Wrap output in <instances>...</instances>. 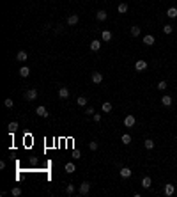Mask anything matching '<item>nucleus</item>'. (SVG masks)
Here are the masks:
<instances>
[{"instance_id":"nucleus-1","label":"nucleus","mask_w":177,"mask_h":197,"mask_svg":"<svg viewBox=\"0 0 177 197\" xmlns=\"http://www.w3.org/2000/svg\"><path fill=\"white\" fill-rule=\"evenodd\" d=\"M37 96H39L37 89H28V91L25 92V100H27V101H34V100H37Z\"/></svg>"},{"instance_id":"nucleus-2","label":"nucleus","mask_w":177,"mask_h":197,"mask_svg":"<svg viewBox=\"0 0 177 197\" xmlns=\"http://www.w3.org/2000/svg\"><path fill=\"white\" fill-rule=\"evenodd\" d=\"M135 123H137V119H135L133 114H128V116L124 117V126H126V128H133Z\"/></svg>"},{"instance_id":"nucleus-3","label":"nucleus","mask_w":177,"mask_h":197,"mask_svg":"<svg viewBox=\"0 0 177 197\" xmlns=\"http://www.w3.org/2000/svg\"><path fill=\"white\" fill-rule=\"evenodd\" d=\"M78 192H80V195H87V194L90 192V183H89V181H83V183L80 185V190H78Z\"/></svg>"},{"instance_id":"nucleus-4","label":"nucleus","mask_w":177,"mask_h":197,"mask_svg":"<svg viewBox=\"0 0 177 197\" xmlns=\"http://www.w3.org/2000/svg\"><path fill=\"white\" fill-rule=\"evenodd\" d=\"M163 194H165L166 197L174 195V194H175V186H174V185H170V183H168V185H165V188H163Z\"/></svg>"},{"instance_id":"nucleus-5","label":"nucleus","mask_w":177,"mask_h":197,"mask_svg":"<svg viewBox=\"0 0 177 197\" xmlns=\"http://www.w3.org/2000/svg\"><path fill=\"white\" fill-rule=\"evenodd\" d=\"M135 69H137V71H145V69H147V62H145V60H137V62H135Z\"/></svg>"},{"instance_id":"nucleus-6","label":"nucleus","mask_w":177,"mask_h":197,"mask_svg":"<svg viewBox=\"0 0 177 197\" xmlns=\"http://www.w3.org/2000/svg\"><path fill=\"white\" fill-rule=\"evenodd\" d=\"M36 114L39 117H48L50 114H48V110H46V107H43V105H39L37 108H36Z\"/></svg>"},{"instance_id":"nucleus-7","label":"nucleus","mask_w":177,"mask_h":197,"mask_svg":"<svg viewBox=\"0 0 177 197\" xmlns=\"http://www.w3.org/2000/svg\"><path fill=\"white\" fill-rule=\"evenodd\" d=\"M90 80L94 82V84H101V82H103V75L99 73V71H94V73L90 75Z\"/></svg>"},{"instance_id":"nucleus-8","label":"nucleus","mask_w":177,"mask_h":197,"mask_svg":"<svg viewBox=\"0 0 177 197\" xmlns=\"http://www.w3.org/2000/svg\"><path fill=\"white\" fill-rule=\"evenodd\" d=\"M119 174H120V178H124V179H128V178H131V169H128V167H122L120 171H119Z\"/></svg>"},{"instance_id":"nucleus-9","label":"nucleus","mask_w":177,"mask_h":197,"mask_svg":"<svg viewBox=\"0 0 177 197\" xmlns=\"http://www.w3.org/2000/svg\"><path fill=\"white\" fill-rule=\"evenodd\" d=\"M143 43L147 45V46H152V45L156 43V37H154L152 34H147V36H143Z\"/></svg>"},{"instance_id":"nucleus-10","label":"nucleus","mask_w":177,"mask_h":197,"mask_svg":"<svg viewBox=\"0 0 177 197\" xmlns=\"http://www.w3.org/2000/svg\"><path fill=\"white\" fill-rule=\"evenodd\" d=\"M59 98H60V100L69 98V89H67V87H60V89H59Z\"/></svg>"},{"instance_id":"nucleus-11","label":"nucleus","mask_w":177,"mask_h":197,"mask_svg":"<svg viewBox=\"0 0 177 197\" xmlns=\"http://www.w3.org/2000/svg\"><path fill=\"white\" fill-rule=\"evenodd\" d=\"M27 59H28V55H27L25 50H20L18 53H16V60H20V62H25Z\"/></svg>"},{"instance_id":"nucleus-12","label":"nucleus","mask_w":177,"mask_h":197,"mask_svg":"<svg viewBox=\"0 0 177 197\" xmlns=\"http://www.w3.org/2000/svg\"><path fill=\"white\" fill-rule=\"evenodd\" d=\"M106 18H108V13H106V11H103V9L96 13V20H98V22H105Z\"/></svg>"},{"instance_id":"nucleus-13","label":"nucleus","mask_w":177,"mask_h":197,"mask_svg":"<svg viewBox=\"0 0 177 197\" xmlns=\"http://www.w3.org/2000/svg\"><path fill=\"white\" fill-rule=\"evenodd\" d=\"M78 20H80L78 14H69V16H67V25H76Z\"/></svg>"},{"instance_id":"nucleus-14","label":"nucleus","mask_w":177,"mask_h":197,"mask_svg":"<svg viewBox=\"0 0 177 197\" xmlns=\"http://www.w3.org/2000/svg\"><path fill=\"white\" fill-rule=\"evenodd\" d=\"M142 186H143V188H147V190H149L151 186H152V179L149 178V176H145V178L142 179Z\"/></svg>"},{"instance_id":"nucleus-15","label":"nucleus","mask_w":177,"mask_h":197,"mask_svg":"<svg viewBox=\"0 0 177 197\" xmlns=\"http://www.w3.org/2000/svg\"><path fill=\"white\" fill-rule=\"evenodd\" d=\"M64 169H66V172H67V174H73V172H75V171H76V165H75V163H73V162H67Z\"/></svg>"},{"instance_id":"nucleus-16","label":"nucleus","mask_w":177,"mask_h":197,"mask_svg":"<svg viewBox=\"0 0 177 197\" xmlns=\"http://www.w3.org/2000/svg\"><path fill=\"white\" fill-rule=\"evenodd\" d=\"M161 105H163V107H170V105H172V98H170L168 94H165V96L161 98Z\"/></svg>"},{"instance_id":"nucleus-17","label":"nucleus","mask_w":177,"mask_h":197,"mask_svg":"<svg viewBox=\"0 0 177 197\" xmlns=\"http://www.w3.org/2000/svg\"><path fill=\"white\" fill-rule=\"evenodd\" d=\"M140 32H142V28H140V27H137V25L131 27V30H129V34H131L133 37H138V36H140Z\"/></svg>"},{"instance_id":"nucleus-18","label":"nucleus","mask_w":177,"mask_h":197,"mask_svg":"<svg viewBox=\"0 0 177 197\" xmlns=\"http://www.w3.org/2000/svg\"><path fill=\"white\" fill-rule=\"evenodd\" d=\"M128 9H129V7H128V4H126V2H122V4H119L117 11H119L120 14H126V13H128Z\"/></svg>"},{"instance_id":"nucleus-19","label":"nucleus","mask_w":177,"mask_h":197,"mask_svg":"<svg viewBox=\"0 0 177 197\" xmlns=\"http://www.w3.org/2000/svg\"><path fill=\"white\" fill-rule=\"evenodd\" d=\"M101 39L105 41V43H106V41H110L112 39V32H110V30H103V32H101Z\"/></svg>"},{"instance_id":"nucleus-20","label":"nucleus","mask_w":177,"mask_h":197,"mask_svg":"<svg viewBox=\"0 0 177 197\" xmlns=\"http://www.w3.org/2000/svg\"><path fill=\"white\" fill-rule=\"evenodd\" d=\"M99 48H101V41L94 39V41H92V43H90V50H92V51H98Z\"/></svg>"},{"instance_id":"nucleus-21","label":"nucleus","mask_w":177,"mask_h":197,"mask_svg":"<svg viewBox=\"0 0 177 197\" xmlns=\"http://www.w3.org/2000/svg\"><path fill=\"white\" fill-rule=\"evenodd\" d=\"M30 75V69L27 68V66H22V68H20V76H23V78H27Z\"/></svg>"},{"instance_id":"nucleus-22","label":"nucleus","mask_w":177,"mask_h":197,"mask_svg":"<svg viewBox=\"0 0 177 197\" xmlns=\"http://www.w3.org/2000/svg\"><path fill=\"white\" fill-rule=\"evenodd\" d=\"M101 110L105 112V114L112 112V103H110V101H105V103H103V105H101Z\"/></svg>"},{"instance_id":"nucleus-23","label":"nucleus","mask_w":177,"mask_h":197,"mask_svg":"<svg viewBox=\"0 0 177 197\" xmlns=\"http://www.w3.org/2000/svg\"><path fill=\"white\" fill-rule=\"evenodd\" d=\"M143 146H145V149H154V146H156V144L152 142V139H147V140H143Z\"/></svg>"},{"instance_id":"nucleus-24","label":"nucleus","mask_w":177,"mask_h":197,"mask_svg":"<svg viewBox=\"0 0 177 197\" xmlns=\"http://www.w3.org/2000/svg\"><path fill=\"white\" fill-rule=\"evenodd\" d=\"M76 103H78V107H87V98L85 96H78Z\"/></svg>"},{"instance_id":"nucleus-25","label":"nucleus","mask_w":177,"mask_h":197,"mask_svg":"<svg viewBox=\"0 0 177 197\" xmlns=\"http://www.w3.org/2000/svg\"><path fill=\"white\" fill-rule=\"evenodd\" d=\"M166 16L172 18V20H174V18H177V9H175V7H170L168 11H166Z\"/></svg>"},{"instance_id":"nucleus-26","label":"nucleus","mask_w":177,"mask_h":197,"mask_svg":"<svg viewBox=\"0 0 177 197\" xmlns=\"http://www.w3.org/2000/svg\"><path fill=\"white\" fill-rule=\"evenodd\" d=\"M120 140L124 142V146H128V144H131V135L129 133H124V135L120 137Z\"/></svg>"},{"instance_id":"nucleus-27","label":"nucleus","mask_w":177,"mask_h":197,"mask_svg":"<svg viewBox=\"0 0 177 197\" xmlns=\"http://www.w3.org/2000/svg\"><path fill=\"white\" fill-rule=\"evenodd\" d=\"M7 128H9V131H11V133H14V131L20 128V124H18L16 121H13V123H9V126H7Z\"/></svg>"},{"instance_id":"nucleus-28","label":"nucleus","mask_w":177,"mask_h":197,"mask_svg":"<svg viewBox=\"0 0 177 197\" xmlns=\"http://www.w3.org/2000/svg\"><path fill=\"white\" fill-rule=\"evenodd\" d=\"M172 32H174V27L166 23V25L163 27V34H172Z\"/></svg>"},{"instance_id":"nucleus-29","label":"nucleus","mask_w":177,"mask_h":197,"mask_svg":"<svg viewBox=\"0 0 177 197\" xmlns=\"http://www.w3.org/2000/svg\"><path fill=\"white\" fill-rule=\"evenodd\" d=\"M166 87H168V85H166L165 80H160V82H158V89H160V91H166Z\"/></svg>"},{"instance_id":"nucleus-30","label":"nucleus","mask_w":177,"mask_h":197,"mask_svg":"<svg viewBox=\"0 0 177 197\" xmlns=\"http://www.w3.org/2000/svg\"><path fill=\"white\" fill-rule=\"evenodd\" d=\"M66 194H67V195H71V194H75V185H71V183H69V185L66 186Z\"/></svg>"},{"instance_id":"nucleus-31","label":"nucleus","mask_w":177,"mask_h":197,"mask_svg":"<svg viewBox=\"0 0 177 197\" xmlns=\"http://www.w3.org/2000/svg\"><path fill=\"white\" fill-rule=\"evenodd\" d=\"M11 194H13L14 197H18V195H22V188H20V186H14V188L11 190Z\"/></svg>"},{"instance_id":"nucleus-32","label":"nucleus","mask_w":177,"mask_h":197,"mask_svg":"<svg viewBox=\"0 0 177 197\" xmlns=\"http://www.w3.org/2000/svg\"><path fill=\"white\" fill-rule=\"evenodd\" d=\"M4 105H5V107H7V108H13V107H14V101H13V100H11V98H7V100H5V101H4Z\"/></svg>"},{"instance_id":"nucleus-33","label":"nucleus","mask_w":177,"mask_h":197,"mask_svg":"<svg viewBox=\"0 0 177 197\" xmlns=\"http://www.w3.org/2000/svg\"><path fill=\"white\" fill-rule=\"evenodd\" d=\"M89 149H90V151H96V149H98V142H96V140H94V142H89Z\"/></svg>"},{"instance_id":"nucleus-34","label":"nucleus","mask_w":177,"mask_h":197,"mask_svg":"<svg viewBox=\"0 0 177 197\" xmlns=\"http://www.w3.org/2000/svg\"><path fill=\"white\" fill-rule=\"evenodd\" d=\"M85 114H87V116H94V108H92V107H87V108H85Z\"/></svg>"},{"instance_id":"nucleus-35","label":"nucleus","mask_w":177,"mask_h":197,"mask_svg":"<svg viewBox=\"0 0 177 197\" xmlns=\"http://www.w3.org/2000/svg\"><path fill=\"white\" fill-rule=\"evenodd\" d=\"M73 158H81V156H80V151H78V149H75V151H73Z\"/></svg>"},{"instance_id":"nucleus-36","label":"nucleus","mask_w":177,"mask_h":197,"mask_svg":"<svg viewBox=\"0 0 177 197\" xmlns=\"http://www.w3.org/2000/svg\"><path fill=\"white\" fill-rule=\"evenodd\" d=\"M92 117H94V121H96V123H99V121H101V114H94Z\"/></svg>"}]
</instances>
